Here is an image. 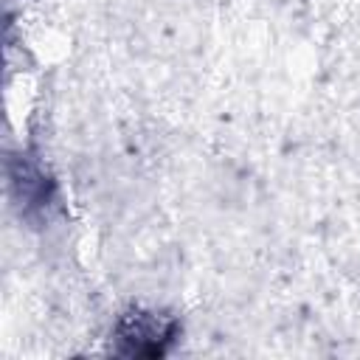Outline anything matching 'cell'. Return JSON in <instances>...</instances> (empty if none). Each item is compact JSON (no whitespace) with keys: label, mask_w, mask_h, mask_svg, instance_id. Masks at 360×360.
<instances>
[{"label":"cell","mask_w":360,"mask_h":360,"mask_svg":"<svg viewBox=\"0 0 360 360\" xmlns=\"http://www.w3.org/2000/svg\"><path fill=\"white\" fill-rule=\"evenodd\" d=\"M172 338V323H160L155 315H132L121 323V340L129 343L132 354H160L163 340Z\"/></svg>","instance_id":"obj_1"}]
</instances>
